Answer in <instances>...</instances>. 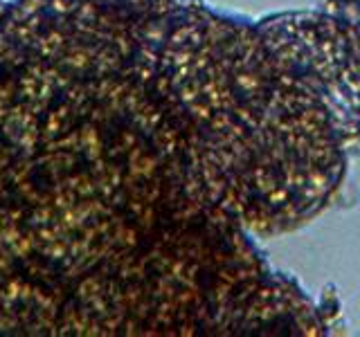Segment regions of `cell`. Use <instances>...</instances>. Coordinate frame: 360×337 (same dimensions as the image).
<instances>
[{
	"label": "cell",
	"instance_id": "obj_1",
	"mask_svg": "<svg viewBox=\"0 0 360 337\" xmlns=\"http://www.w3.org/2000/svg\"><path fill=\"white\" fill-rule=\"evenodd\" d=\"M329 112L340 142L360 138V34L342 16H292L259 27Z\"/></svg>",
	"mask_w": 360,
	"mask_h": 337
},
{
	"label": "cell",
	"instance_id": "obj_2",
	"mask_svg": "<svg viewBox=\"0 0 360 337\" xmlns=\"http://www.w3.org/2000/svg\"><path fill=\"white\" fill-rule=\"evenodd\" d=\"M335 3H338L340 16L349 22V25H354L356 32L360 34V0H335Z\"/></svg>",
	"mask_w": 360,
	"mask_h": 337
}]
</instances>
